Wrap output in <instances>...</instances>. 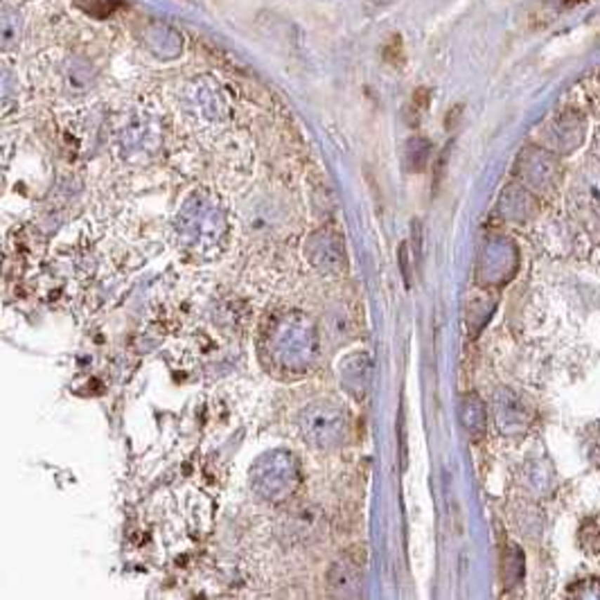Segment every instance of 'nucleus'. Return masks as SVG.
<instances>
[{"mask_svg":"<svg viewBox=\"0 0 600 600\" xmlns=\"http://www.w3.org/2000/svg\"><path fill=\"white\" fill-rule=\"evenodd\" d=\"M303 433L316 447H337L346 438V417L332 404H318L303 413Z\"/></svg>","mask_w":600,"mask_h":600,"instance_id":"nucleus-2","label":"nucleus"},{"mask_svg":"<svg viewBox=\"0 0 600 600\" xmlns=\"http://www.w3.org/2000/svg\"><path fill=\"white\" fill-rule=\"evenodd\" d=\"M406 264H409V260H406V246H402L400 249V266L404 271V280H406V285H409V271H406Z\"/></svg>","mask_w":600,"mask_h":600,"instance_id":"nucleus-11","label":"nucleus"},{"mask_svg":"<svg viewBox=\"0 0 600 600\" xmlns=\"http://www.w3.org/2000/svg\"><path fill=\"white\" fill-rule=\"evenodd\" d=\"M282 535H287L289 542L298 544L318 540L323 535V517L312 508H296L285 517Z\"/></svg>","mask_w":600,"mask_h":600,"instance_id":"nucleus-3","label":"nucleus"},{"mask_svg":"<svg viewBox=\"0 0 600 600\" xmlns=\"http://www.w3.org/2000/svg\"><path fill=\"white\" fill-rule=\"evenodd\" d=\"M323 235V233H320ZM323 249H320V255H314L312 260H314V264L316 266H320V269H325V271H330V269H334V271H339V269H343V262H346V257H343V246H341V242L339 240H330V235H323Z\"/></svg>","mask_w":600,"mask_h":600,"instance_id":"nucleus-5","label":"nucleus"},{"mask_svg":"<svg viewBox=\"0 0 600 600\" xmlns=\"http://www.w3.org/2000/svg\"><path fill=\"white\" fill-rule=\"evenodd\" d=\"M384 57H386V61H391V63L402 61L404 50H402V39L400 37H391V41L384 46Z\"/></svg>","mask_w":600,"mask_h":600,"instance_id":"nucleus-8","label":"nucleus"},{"mask_svg":"<svg viewBox=\"0 0 600 600\" xmlns=\"http://www.w3.org/2000/svg\"><path fill=\"white\" fill-rule=\"evenodd\" d=\"M569 5H575V3H585V0H566Z\"/></svg>","mask_w":600,"mask_h":600,"instance_id":"nucleus-12","label":"nucleus"},{"mask_svg":"<svg viewBox=\"0 0 600 600\" xmlns=\"http://www.w3.org/2000/svg\"><path fill=\"white\" fill-rule=\"evenodd\" d=\"M72 5L98 20H109L122 7H126L124 0H72Z\"/></svg>","mask_w":600,"mask_h":600,"instance_id":"nucleus-6","label":"nucleus"},{"mask_svg":"<svg viewBox=\"0 0 600 600\" xmlns=\"http://www.w3.org/2000/svg\"><path fill=\"white\" fill-rule=\"evenodd\" d=\"M413 109L415 111H422V109H426V104H429V91L426 89H420V91H415L413 93Z\"/></svg>","mask_w":600,"mask_h":600,"instance_id":"nucleus-10","label":"nucleus"},{"mask_svg":"<svg viewBox=\"0 0 600 600\" xmlns=\"http://www.w3.org/2000/svg\"><path fill=\"white\" fill-rule=\"evenodd\" d=\"M251 478L255 492L266 501L287 499L300 483L298 467L294 463V458L287 454H271L260 458Z\"/></svg>","mask_w":600,"mask_h":600,"instance_id":"nucleus-1","label":"nucleus"},{"mask_svg":"<svg viewBox=\"0 0 600 600\" xmlns=\"http://www.w3.org/2000/svg\"><path fill=\"white\" fill-rule=\"evenodd\" d=\"M417 147H420V141H411V145H409V165H411V169H422L424 163H426L429 145L424 143L422 149H417Z\"/></svg>","mask_w":600,"mask_h":600,"instance_id":"nucleus-7","label":"nucleus"},{"mask_svg":"<svg viewBox=\"0 0 600 600\" xmlns=\"http://www.w3.org/2000/svg\"><path fill=\"white\" fill-rule=\"evenodd\" d=\"M327 585L330 592L341 598H350L359 594V585H361V564L357 557L346 555L337 560L330 566L327 573Z\"/></svg>","mask_w":600,"mask_h":600,"instance_id":"nucleus-4","label":"nucleus"},{"mask_svg":"<svg viewBox=\"0 0 600 600\" xmlns=\"http://www.w3.org/2000/svg\"><path fill=\"white\" fill-rule=\"evenodd\" d=\"M398 429H400V449H402V467H406V429H404V409H400V417H398Z\"/></svg>","mask_w":600,"mask_h":600,"instance_id":"nucleus-9","label":"nucleus"}]
</instances>
